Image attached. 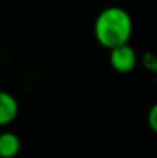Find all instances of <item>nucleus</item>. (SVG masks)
I'll return each mask as SVG.
<instances>
[{
    "mask_svg": "<svg viewBox=\"0 0 157 158\" xmlns=\"http://www.w3.org/2000/svg\"><path fill=\"white\" fill-rule=\"evenodd\" d=\"M133 35V19L129 12L120 6H108L102 9L94 22V37L105 49H112L129 43Z\"/></svg>",
    "mask_w": 157,
    "mask_h": 158,
    "instance_id": "obj_1",
    "label": "nucleus"
},
{
    "mask_svg": "<svg viewBox=\"0 0 157 158\" xmlns=\"http://www.w3.org/2000/svg\"><path fill=\"white\" fill-rule=\"evenodd\" d=\"M137 60H139L137 52L129 43L109 49V64L119 74L133 72L137 66Z\"/></svg>",
    "mask_w": 157,
    "mask_h": 158,
    "instance_id": "obj_2",
    "label": "nucleus"
},
{
    "mask_svg": "<svg viewBox=\"0 0 157 158\" xmlns=\"http://www.w3.org/2000/svg\"><path fill=\"white\" fill-rule=\"evenodd\" d=\"M19 115V102L17 98L6 92L0 91V127L11 124Z\"/></svg>",
    "mask_w": 157,
    "mask_h": 158,
    "instance_id": "obj_3",
    "label": "nucleus"
},
{
    "mask_svg": "<svg viewBox=\"0 0 157 158\" xmlns=\"http://www.w3.org/2000/svg\"><path fill=\"white\" fill-rule=\"evenodd\" d=\"M22 149V141L14 132H0V158H15Z\"/></svg>",
    "mask_w": 157,
    "mask_h": 158,
    "instance_id": "obj_4",
    "label": "nucleus"
},
{
    "mask_svg": "<svg viewBox=\"0 0 157 158\" xmlns=\"http://www.w3.org/2000/svg\"><path fill=\"white\" fill-rule=\"evenodd\" d=\"M148 126L154 134H157V103H154L148 110Z\"/></svg>",
    "mask_w": 157,
    "mask_h": 158,
    "instance_id": "obj_5",
    "label": "nucleus"
}]
</instances>
